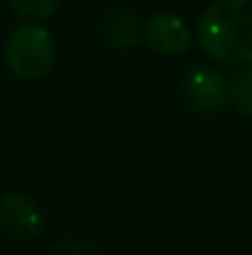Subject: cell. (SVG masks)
<instances>
[{"label": "cell", "mask_w": 252, "mask_h": 255, "mask_svg": "<svg viewBox=\"0 0 252 255\" xmlns=\"http://www.w3.org/2000/svg\"><path fill=\"white\" fill-rule=\"evenodd\" d=\"M2 57H5V67L17 80L22 82L45 80L52 72L55 57H57L55 37L45 25H37V22L20 25L7 35Z\"/></svg>", "instance_id": "7a4b0ae2"}, {"label": "cell", "mask_w": 252, "mask_h": 255, "mask_svg": "<svg viewBox=\"0 0 252 255\" xmlns=\"http://www.w3.org/2000/svg\"><path fill=\"white\" fill-rule=\"evenodd\" d=\"M144 42L164 57H175L190 50L193 45V32L188 22L180 15L173 12H156L151 20H146V35Z\"/></svg>", "instance_id": "5b68a950"}, {"label": "cell", "mask_w": 252, "mask_h": 255, "mask_svg": "<svg viewBox=\"0 0 252 255\" xmlns=\"http://www.w3.org/2000/svg\"><path fill=\"white\" fill-rule=\"evenodd\" d=\"M5 2L10 5V10L15 15H20L25 20H32V22L50 20L62 5V0H5Z\"/></svg>", "instance_id": "ba28073f"}, {"label": "cell", "mask_w": 252, "mask_h": 255, "mask_svg": "<svg viewBox=\"0 0 252 255\" xmlns=\"http://www.w3.org/2000/svg\"><path fill=\"white\" fill-rule=\"evenodd\" d=\"M230 102L243 117L252 119V65H245L230 80Z\"/></svg>", "instance_id": "52a82bcc"}, {"label": "cell", "mask_w": 252, "mask_h": 255, "mask_svg": "<svg viewBox=\"0 0 252 255\" xmlns=\"http://www.w3.org/2000/svg\"><path fill=\"white\" fill-rule=\"evenodd\" d=\"M0 228L15 243H35L45 236V213L32 196L7 191L0 196Z\"/></svg>", "instance_id": "3957f363"}, {"label": "cell", "mask_w": 252, "mask_h": 255, "mask_svg": "<svg viewBox=\"0 0 252 255\" xmlns=\"http://www.w3.org/2000/svg\"><path fill=\"white\" fill-rule=\"evenodd\" d=\"M52 255H99V248L77 233H65L55 241L52 246Z\"/></svg>", "instance_id": "9c48e42d"}, {"label": "cell", "mask_w": 252, "mask_h": 255, "mask_svg": "<svg viewBox=\"0 0 252 255\" xmlns=\"http://www.w3.org/2000/svg\"><path fill=\"white\" fill-rule=\"evenodd\" d=\"M180 92H183L185 104L193 112L213 114V112H220V109L228 107V102H230V80L225 75H220L218 70L200 65V67H193V70L185 72Z\"/></svg>", "instance_id": "277c9868"}, {"label": "cell", "mask_w": 252, "mask_h": 255, "mask_svg": "<svg viewBox=\"0 0 252 255\" xmlns=\"http://www.w3.org/2000/svg\"><path fill=\"white\" fill-rule=\"evenodd\" d=\"M99 32H101V40L106 42V47H111L116 52H131L144 42L146 22L131 7L114 5L101 15Z\"/></svg>", "instance_id": "8992f818"}, {"label": "cell", "mask_w": 252, "mask_h": 255, "mask_svg": "<svg viewBox=\"0 0 252 255\" xmlns=\"http://www.w3.org/2000/svg\"><path fill=\"white\" fill-rule=\"evenodd\" d=\"M198 42L223 65H252V0H213L198 20Z\"/></svg>", "instance_id": "6da1fadb"}]
</instances>
